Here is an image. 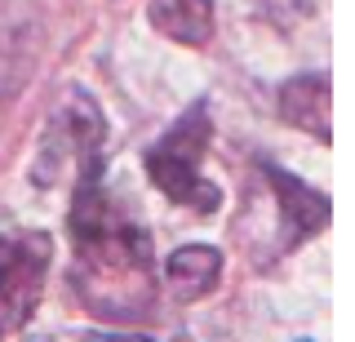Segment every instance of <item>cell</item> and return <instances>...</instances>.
Listing matches in <instances>:
<instances>
[{"label": "cell", "instance_id": "cell-5", "mask_svg": "<svg viewBox=\"0 0 355 342\" xmlns=\"http://www.w3.org/2000/svg\"><path fill=\"white\" fill-rule=\"evenodd\" d=\"M266 182H271L275 200H280V218H284V249H297L302 240H311L320 227L329 223V200L315 191V187H306L302 178H293V173H284L280 164H262Z\"/></svg>", "mask_w": 355, "mask_h": 342}, {"label": "cell", "instance_id": "cell-1", "mask_svg": "<svg viewBox=\"0 0 355 342\" xmlns=\"http://www.w3.org/2000/svg\"><path fill=\"white\" fill-rule=\"evenodd\" d=\"M71 289L85 307L103 320H142L155 311V262L151 236L142 223L120 214L116 200L103 191V164L76 178L71 196Z\"/></svg>", "mask_w": 355, "mask_h": 342}, {"label": "cell", "instance_id": "cell-3", "mask_svg": "<svg viewBox=\"0 0 355 342\" xmlns=\"http://www.w3.org/2000/svg\"><path fill=\"white\" fill-rule=\"evenodd\" d=\"M103 164V112L85 89H71L53 112L36 151V182L53 187L62 173H89Z\"/></svg>", "mask_w": 355, "mask_h": 342}, {"label": "cell", "instance_id": "cell-8", "mask_svg": "<svg viewBox=\"0 0 355 342\" xmlns=\"http://www.w3.org/2000/svg\"><path fill=\"white\" fill-rule=\"evenodd\" d=\"M147 18L160 36L191 49L209 45V36H214V0H151Z\"/></svg>", "mask_w": 355, "mask_h": 342}, {"label": "cell", "instance_id": "cell-7", "mask_svg": "<svg viewBox=\"0 0 355 342\" xmlns=\"http://www.w3.org/2000/svg\"><path fill=\"white\" fill-rule=\"evenodd\" d=\"M164 280H169L178 302H200V298H209L222 280V253L209 249V245L173 249L169 262H164Z\"/></svg>", "mask_w": 355, "mask_h": 342}, {"label": "cell", "instance_id": "cell-6", "mask_svg": "<svg viewBox=\"0 0 355 342\" xmlns=\"http://www.w3.org/2000/svg\"><path fill=\"white\" fill-rule=\"evenodd\" d=\"M280 116L302 134L329 142V76L306 71L280 85Z\"/></svg>", "mask_w": 355, "mask_h": 342}, {"label": "cell", "instance_id": "cell-10", "mask_svg": "<svg viewBox=\"0 0 355 342\" xmlns=\"http://www.w3.org/2000/svg\"><path fill=\"white\" fill-rule=\"evenodd\" d=\"M85 342H155L147 334H85Z\"/></svg>", "mask_w": 355, "mask_h": 342}, {"label": "cell", "instance_id": "cell-2", "mask_svg": "<svg viewBox=\"0 0 355 342\" xmlns=\"http://www.w3.org/2000/svg\"><path fill=\"white\" fill-rule=\"evenodd\" d=\"M209 138H214L209 103L200 98V103H191L169 129H164L155 147H147V156H142L151 182L160 187L173 205H187V209H196V214H214V209L222 205L218 182H209L205 173H200L205 151H209Z\"/></svg>", "mask_w": 355, "mask_h": 342}, {"label": "cell", "instance_id": "cell-4", "mask_svg": "<svg viewBox=\"0 0 355 342\" xmlns=\"http://www.w3.org/2000/svg\"><path fill=\"white\" fill-rule=\"evenodd\" d=\"M53 240L31 227L0 231V338L18 334L40 307Z\"/></svg>", "mask_w": 355, "mask_h": 342}, {"label": "cell", "instance_id": "cell-9", "mask_svg": "<svg viewBox=\"0 0 355 342\" xmlns=\"http://www.w3.org/2000/svg\"><path fill=\"white\" fill-rule=\"evenodd\" d=\"M262 9L275 18L280 27H297L302 18L315 14V0H262Z\"/></svg>", "mask_w": 355, "mask_h": 342}]
</instances>
